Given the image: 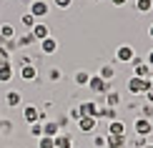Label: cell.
<instances>
[{"label":"cell","mask_w":153,"mask_h":148,"mask_svg":"<svg viewBox=\"0 0 153 148\" xmlns=\"http://www.w3.org/2000/svg\"><path fill=\"white\" fill-rule=\"evenodd\" d=\"M126 88H128L131 95H143V93L151 88V78H138V75H131L128 83H126Z\"/></svg>","instance_id":"6da1fadb"},{"label":"cell","mask_w":153,"mask_h":148,"mask_svg":"<svg viewBox=\"0 0 153 148\" xmlns=\"http://www.w3.org/2000/svg\"><path fill=\"white\" fill-rule=\"evenodd\" d=\"M131 68H133V75H138V78H151V73H153V68L146 63V58H141V55H133Z\"/></svg>","instance_id":"7a4b0ae2"},{"label":"cell","mask_w":153,"mask_h":148,"mask_svg":"<svg viewBox=\"0 0 153 148\" xmlns=\"http://www.w3.org/2000/svg\"><path fill=\"white\" fill-rule=\"evenodd\" d=\"M28 13L35 20H43V18L50 15V3H45V0H33V3L28 5Z\"/></svg>","instance_id":"3957f363"},{"label":"cell","mask_w":153,"mask_h":148,"mask_svg":"<svg viewBox=\"0 0 153 148\" xmlns=\"http://www.w3.org/2000/svg\"><path fill=\"white\" fill-rule=\"evenodd\" d=\"M88 88H91V93H95V95H105L108 91H111V83L103 80L98 73H95V75H91V80H88Z\"/></svg>","instance_id":"277c9868"},{"label":"cell","mask_w":153,"mask_h":148,"mask_svg":"<svg viewBox=\"0 0 153 148\" xmlns=\"http://www.w3.org/2000/svg\"><path fill=\"white\" fill-rule=\"evenodd\" d=\"M133 131H136V136L148 138L151 133H153V123H151L148 118H143V115H138V118L133 120Z\"/></svg>","instance_id":"5b68a950"},{"label":"cell","mask_w":153,"mask_h":148,"mask_svg":"<svg viewBox=\"0 0 153 148\" xmlns=\"http://www.w3.org/2000/svg\"><path fill=\"white\" fill-rule=\"evenodd\" d=\"M133 55H136V50H133L128 43H123V45H118V48H116V60H118V63H128V65H131Z\"/></svg>","instance_id":"8992f818"},{"label":"cell","mask_w":153,"mask_h":148,"mask_svg":"<svg viewBox=\"0 0 153 148\" xmlns=\"http://www.w3.org/2000/svg\"><path fill=\"white\" fill-rule=\"evenodd\" d=\"M23 120L25 123H40V108L38 106H25L23 108Z\"/></svg>","instance_id":"52a82bcc"},{"label":"cell","mask_w":153,"mask_h":148,"mask_svg":"<svg viewBox=\"0 0 153 148\" xmlns=\"http://www.w3.org/2000/svg\"><path fill=\"white\" fill-rule=\"evenodd\" d=\"M58 40H55V38L53 35H48L45 38V40H40V53L43 55H55V53H58Z\"/></svg>","instance_id":"ba28073f"},{"label":"cell","mask_w":153,"mask_h":148,"mask_svg":"<svg viewBox=\"0 0 153 148\" xmlns=\"http://www.w3.org/2000/svg\"><path fill=\"white\" fill-rule=\"evenodd\" d=\"M78 128H80V133H95L98 118H93V115H83V118L78 120Z\"/></svg>","instance_id":"9c48e42d"},{"label":"cell","mask_w":153,"mask_h":148,"mask_svg":"<svg viewBox=\"0 0 153 148\" xmlns=\"http://www.w3.org/2000/svg\"><path fill=\"white\" fill-rule=\"evenodd\" d=\"M105 136H126V123L120 118L111 120V123L105 126Z\"/></svg>","instance_id":"30bf717a"},{"label":"cell","mask_w":153,"mask_h":148,"mask_svg":"<svg viewBox=\"0 0 153 148\" xmlns=\"http://www.w3.org/2000/svg\"><path fill=\"white\" fill-rule=\"evenodd\" d=\"M78 111H80V118L83 115H98V100H83V103H78Z\"/></svg>","instance_id":"8fae6325"},{"label":"cell","mask_w":153,"mask_h":148,"mask_svg":"<svg viewBox=\"0 0 153 148\" xmlns=\"http://www.w3.org/2000/svg\"><path fill=\"white\" fill-rule=\"evenodd\" d=\"M20 78H23V80H28V83L38 80V65H35V63H28V65H20Z\"/></svg>","instance_id":"7c38bea8"},{"label":"cell","mask_w":153,"mask_h":148,"mask_svg":"<svg viewBox=\"0 0 153 148\" xmlns=\"http://www.w3.org/2000/svg\"><path fill=\"white\" fill-rule=\"evenodd\" d=\"M30 33H33V38L40 43V40H45V38L50 35V28H48V23H40V20H38V23L33 25V30H30Z\"/></svg>","instance_id":"4fadbf2b"},{"label":"cell","mask_w":153,"mask_h":148,"mask_svg":"<svg viewBox=\"0 0 153 148\" xmlns=\"http://www.w3.org/2000/svg\"><path fill=\"white\" fill-rule=\"evenodd\" d=\"M128 136H105V148H126Z\"/></svg>","instance_id":"5bb4252c"},{"label":"cell","mask_w":153,"mask_h":148,"mask_svg":"<svg viewBox=\"0 0 153 148\" xmlns=\"http://www.w3.org/2000/svg\"><path fill=\"white\" fill-rule=\"evenodd\" d=\"M58 133H63V131H60V126H58V120H45V123H43V136L55 138Z\"/></svg>","instance_id":"9a60e30c"},{"label":"cell","mask_w":153,"mask_h":148,"mask_svg":"<svg viewBox=\"0 0 153 148\" xmlns=\"http://www.w3.org/2000/svg\"><path fill=\"white\" fill-rule=\"evenodd\" d=\"M98 75H100L103 80H108V83H111L113 78H116V65H113V63H103V65L98 68Z\"/></svg>","instance_id":"2e32d148"},{"label":"cell","mask_w":153,"mask_h":148,"mask_svg":"<svg viewBox=\"0 0 153 148\" xmlns=\"http://www.w3.org/2000/svg\"><path fill=\"white\" fill-rule=\"evenodd\" d=\"M13 75H15V68L13 63H0V83H10Z\"/></svg>","instance_id":"e0dca14e"},{"label":"cell","mask_w":153,"mask_h":148,"mask_svg":"<svg viewBox=\"0 0 153 148\" xmlns=\"http://www.w3.org/2000/svg\"><path fill=\"white\" fill-rule=\"evenodd\" d=\"M20 103H23L20 91H8V93H5V106H8V108H18Z\"/></svg>","instance_id":"ac0fdd59"},{"label":"cell","mask_w":153,"mask_h":148,"mask_svg":"<svg viewBox=\"0 0 153 148\" xmlns=\"http://www.w3.org/2000/svg\"><path fill=\"white\" fill-rule=\"evenodd\" d=\"M88 80H91V73H88V70H75V73H73V83H75V86L88 88Z\"/></svg>","instance_id":"d6986e66"},{"label":"cell","mask_w":153,"mask_h":148,"mask_svg":"<svg viewBox=\"0 0 153 148\" xmlns=\"http://www.w3.org/2000/svg\"><path fill=\"white\" fill-rule=\"evenodd\" d=\"M15 43H18V48H30V45H33V43H38V40L33 38V33H30V30H25L20 38H15Z\"/></svg>","instance_id":"ffe728a7"},{"label":"cell","mask_w":153,"mask_h":148,"mask_svg":"<svg viewBox=\"0 0 153 148\" xmlns=\"http://www.w3.org/2000/svg\"><path fill=\"white\" fill-rule=\"evenodd\" d=\"M55 148H73V138L68 133H58L55 136Z\"/></svg>","instance_id":"44dd1931"},{"label":"cell","mask_w":153,"mask_h":148,"mask_svg":"<svg viewBox=\"0 0 153 148\" xmlns=\"http://www.w3.org/2000/svg\"><path fill=\"white\" fill-rule=\"evenodd\" d=\"M133 8L146 15V13H151V10H153V0H136V3H133Z\"/></svg>","instance_id":"7402d4cb"},{"label":"cell","mask_w":153,"mask_h":148,"mask_svg":"<svg viewBox=\"0 0 153 148\" xmlns=\"http://www.w3.org/2000/svg\"><path fill=\"white\" fill-rule=\"evenodd\" d=\"M0 35H3L5 40H13V38H15V28H13L10 23H3L0 25Z\"/></svg>","instance_id":"603a6c76"},{"label":"cell","mask_w":153,"mask_h":148,"mask_svg":"<svg viewBox=\"0 0 153 148\" xmlns=\"http://www.w3.org/2000/svg\"><path fill=\"white\" fill-rule=\"evenodd\" d=\"M20 23H23V28H25V30H33V25H35L38 20L30 15V13H23V15H20Z\"/></svg>","instance_id":"cb8c5ba5"},{"label":"cell","mask_w":153,"mask_h":148,"mask_svg":"<svg viewBox=\"0 0 153 148\" xmlns=\"http://www.w3.org/2000/svg\"><path fill=\"white\" fill-rule=\"evenodd\" d=\"M38 148H55V138L40 136V138H38Z\"/></svg>","instance_id":"d4e9b609"},{"label":"cell","mask_w":153,"mask_h":148,"mask_svg":"<svg viewBox=\"0 0 153 148\" xmlns=\"http://www.w3.org/2000/svg\"><path fill=\"white\" fill-rule=\"evenodd\" d=\"M73 3H75V0H53V5H55L58 10H71Z\"/></svg>","instance_id":"484cf974"},{"label":"cell","mask_w":153,"mask_h":148,"mask_svg":"<svg viewBox=\"0 0 153 148\" xmlns=\"http://www.w3.org/2000/svg\"><path fill=\"white\" fill-rule=\"evenodd\" d=\"M30 136H33V138H40V136H43V123H30Z\"/></svg>","instance_id":"4316f807"},{"label":"cell","mask_w":153,"mask_h":148,"mask_svg":"<svg viewBox=\"0 0 153 148\" xmlns=\"http://www.w3.org/2000/svg\"><path fill=\"white\" fill-rule=\"evenodd\" d=\"M105 146V136H103V133H95V136H93V148H103Z\"/></svg>","instance_id":"83f0119b"},{"label":"cell","mask_w":153,"mask_h":148,"mask_svg":"<svg viewBox=\"0 0 153 148\" xmlns=\"http://www.w3.org/2000/svg\"><path fill=\"white\" fill-rule=\"evenodd\" d=\"M48 78L53 80V83H55V80H60V78H63V73H60V68H50V70H48Z\"/></svg>","instance_id":"f1b7e54d"},{"label":"cell","mask_w":153,"mask_h":148,"mask_svg":"<svg viewBox=\"0 0 153 148\" xmlns=\"http://www.w3.org/2000/svg\"><path fill=\"white\" fill-rule=\"evenodd\" d=\"M141 115H143V118H148V120L153 118V106H151V103H146V106L141 108Z\"/></svg>","instance_id":"f546056e"},{"label":"cell","mask_w":153,"mask_h":148,"mask_svg":"<svg viewBox=\"0 0 153 148\" xmlns=\"http://www.w3.org/2000/svg\"><path fill=\"white\" fill-rule=\"evenodd\" d=\"M68 118H71V120H75V123H78V120H80V111H78V106L68 111Z\"/></svg>","instance_id":"4dcf8cb0"},{"label":"cell","mask_w":153,"mask_h":148,"mask_svg":"<svg viewBox=\"0 0 153 148\" xmlns=\"http://www.w3.org/2000/svg\"><path fill=\"white\" fill-rule=\"evenodd\" d=\"M5 50H8V53H15V50H18V43H15V38H13V40H5Z\"/></svg>","instance_id":"1f68e13d"},{"label":"cell","mask_w":153,"mask_h":148,"mask_svg":"<svg viewBox=\"0 0 153 148\" xmlns=\"http://www.w3.org/2000/svg\"><path fill=\"white\" fill-rule=\"evenodd\" d=\"M0 63H10V53L5 48H0Z\"/></svg>","instance_id":"d6a6232c"},{"label":"cell","mask_w":153,"mask_h":148,"mask_svg":"<svg viewBox=\"0 0 153 148\" xmlns=\"http://www.w3.org/2000/svg\"><path fill=\"white\" fill-rule=\"evenodd\" d=\"M68 123H71V118H68V115H60V118H58V126H60V131H63V128H68Z\"/></svg>","instance_id":"836d02e7"},{"label":"cell","mask_w":153,"mask_h":148,"mask_svg":"<svg viewBox=\"0 0 153 148\" xmlns=\"http://www.w3.org/2000/svg\"><path fill=\"white\" fill-rule=\"evenodd\" d=\"M108 3H111L113 8H126V5H128V0H108Z\"/></svg>","instance_id":"e575fe53"},{"label":"cell","mask_w":153,"mask_h":148,"mask_svg":"<svg viewBox=\"0 0 153 148\" xmlns=\"http://www.w3.org/2000/svg\"><path fill=\"white\" fill-rule=\"evenodd\" d=\"M143 146H146V138L136 136V141H133V148H143Z\"/></svg>","instance_id":"d590c367"},{"label":"cell","mask_w":153,"mask_h":148,"mask_svg":"<svg viewBox=\"0 0 153 148\" xmlns=\"http://www.w3.org/2000/svg\"><path fill=\"white\" fill-rule=\"evenodd\" d=\"M143 95H146V103H151V106H153V86H151V88H148V91H146Z\"/></svg>","instance_id":"8d00e7d4"},{"label":"cell","mask_w":153,"mask_h":148,"mask_svg":"<svg viewBox=\"0 0 153 148\" xmlns=\"http://www.w3.org/2000/svg\"><path fill=\"white\" fill-rule=\"evenodd\" d=\"M146 63H148V65H151V68H153V48H151V50H148V55H146Z\"/></svg>","instance_id":"74e56055"},{"label":"cell","mask_w":153,"mask_h":148,"mask_svg":"<svg viewBox=\"0 0 153 148\" xmlns=\"http://www.w3.org/2000/svg\"><path fill=\"white\" fill-rule=\"evenodd\" d=\"M148 38H151V40H153V23L148 25Z\"/></svg>","instance_id":"f35d334b"},{"label":"cell","mask_w":153,"mask_h":148,"mask_svg":"<svg viewBox=\"0 0 153 148\" xmlns=\"http://www.w3.org/2000/svg\"><path fill=\"white\" fill-rule=\"evenodd\" d=\"M0 48H5V38L3 35H0Z\"/></svg>","instance_id":"ab89813d"},{"label":"cell","mask_w":153,"mask_h":148,"mask_svg":"<svg viewBox=\"0 0 153 148\" xmlns=\"http://www.w3.org/2000/svg\"><path fill=\"white\" fill-rule=\"evenodd\" d=\"M0 133H3V118H0Z\"/></svg>","instance_id":"60d3db41"},{"label":"cell","mask_w":153,"mask_h":148,"mask_svg":"<svg viewBox=\"0 0 153 148\" xmlns=\"http://www.w3.org/2000/svg\"><path fill=\"white\" fill-rule=\"evenodd\" d=\"M133 3H136V0H128V5H133Z\"/></svg>","instance_id":"b9f144b4"},{"label":"cell","mask_w":153,"mask_h":148,"mask_svg":"<svg viewBox=\"0 0 153 148\" xmlns=\"http://www.w3.org/2000/svg\"><path fill=\"white\" fill-rule=\"evenodd\" d=\"M151 86H153V73H151Z\"/></svg>","instance_id":"7bdbcfd3"},{"label":"cell","mask_w":153,"mask_h":148,"mask_svg":"<svg viewBox=\"0 0 153 148\" xmlns=\"http://www.w3.org/2000/svg\"><path fill=\"white\" fill-rule=\"evenodd\" d=\"M146 148H153V143H151V146H146Z\"/></svg>","instance_id":"ee69618b"}]
</instances>
